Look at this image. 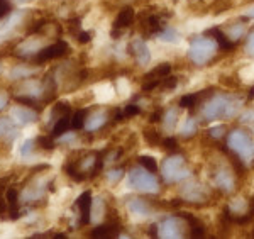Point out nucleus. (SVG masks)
<instances>
[{"mask_svg": "<svg viewBox=\"0 0 254 239\" xmlns=\"http://www.w3.org/2000/svg\"><path fill=\"white\" fill-rule=\"evenodd\" d=\"M243 100L232 93H215L212 98L205 100L202 105V119L214 122L217 119H232L239 114Z\"/></svg>", "mask_w": 254, "mask_h": 239, "instance_id": "f257e3e1", "label": "nucleus"}, {"mask_svg": "<svg viewBox=\"0 0 254 239\" xmlns=\"http://www.w3.org/2000/svg\"><path fill=\"white\" fill-rule=\"evenodd\" d=\"M217 49H219V44L212 36H200V38L191 39L190 48H188V58L191 63L202 67L215 56Z\"/></svg>", "mask_w": 254, "mask_h": 239, "instance_id": "f03ea898", "label": "nucleus"}, {"mask_svg": "<svg viewBox=\"0 0 254 239\" xmlns=\"http://www.w3.org/2000/svg\"><path fill=\"white\" fill-rule=\"evenodd\" d=\"M227 148L239 156L243 161L254 159V141L251 134L244 129H234L227 136Z\"/></svg>", "mask_w": 254, "mask_h": 239, "instance_id": "7ed1b4c3", "label": "nucleus"}, {"mask_svg": "<svg viewBox=\"0 0 254 239\" xmlns=\"http://www.w3.org/2000/svg\"><path fill=\"white\" fill-rule=\"evenodd\" d=\"M161 175L166 183H180L187 180L191 171L182 155H171L161 164Z\"/></svg>", "mask_w": 254, "mask_h": 239, "instance_id": "20e7f679", "label": "nucleus"}, {"mask_svg": "<svg viewBox=\"0 0 254 239\" xmlns=\"http://www.w3.org/2000/svg\"><path fill=\"white\" fill-rule=\"evenodd\" d=\"M127 185L132 190L141 193H158L159 192V182L154 176V173L147 171L142 168H132L127 175Z\"/></svg>", "mask_w": 254, "mask_h": 239, "instance_id": "39448f33", "label": "nucleus"}, {"mask_svg": "<svg viewBox=\"0 0 254 239\" xmlns=\"http://www.w3.org/2000/svg\"><path fill=\"white\" fill-rule=\"evenodd\" d=\"M190 226L185 222V217L182 216H170L165 221L158 224V236L159 238H182L188 236Z\"/></svg>", "mask_w": 254, "mask_h": 239, "instance_id": "423d86ee", "label": "nucleus"}, {"mask_svg": "<svg viewBox=\"0 0 254 239\" xmlns=\"http://www.w3.org/2000/svg\"><path fill=\"white\" fill-rule=\"evenodd\" d=\"M68 51H69V48H68L66 41H56V43L49 44V46H44L41 49L38 55L32 58V63H36V65L48 63V61H51V60L63 58Z\"/></svg>", "mask_w": 254, "mask_h": 239, "instance_id": "0eeeda50", "label": "nucleus"}, {"mask_svg": "<svg viewBox=\"0 0 254 239\" xmlns=\"http://www.w3.org/2000/svg\"><path fill=\"white\" fill-rule=\"evenodd\" d=\"M180 199L190 202V204H195V205H203V204H207V200H208V192L205 190V187H203L202 183L187 182L182 187V197H180Z\"/></svg>", "mask_w": 254, "mask_h": 239, "instance_id": "6e6552de", "label": "nucleus"}, {"mask_svg": "<svg viewBox=\"0 0 254 239\" xmlns=\"http://www.w3.org/2000/svg\"><path fill=\"white\" fill-rule=\"evenodd\" d=\"M212 182H214V185L220 192L229 193L234 190V187H236V176H234V173L231 170H227V168H217L214 171V175H212Z\"/></svg>", "mask_w": 254, "mask_h": 239, "instance_id": "1a4fd4ad", "label": "nucleus"}, {"mask_svg": "<svg viewBox=\"0 0 254 239\" xmlns=\"http://www.w3.org/2000/svg\"><path fill=\"white\" fill-rule=\"evenodd\" d=\"M127 209L130 211V214L137 217H147L154 212V207L149 200L144 199V197H129L126 200Z\"/></svg>", "mask_w": 254, "mask_h": 239, "instance_id": "9d476101", "label": "nucleus"}, {"mask_svg": "<svg viewBox=\"0 0 254 239\" xmlns=\"http://www.w3.org/2000/svg\"><path fill=\"white\" fill-rule=\"evenodd\" d=\"M92 192L87 190L83 192L76 200V207H78V214H80V226H87L92 221Z\"/></svg>", "mask_w": 254, "mask_h": 239, "instance_id": "9b49d317", "label": "nucleus"}, {"mask_svg": "<svg viewBox=\"0 0 254 239\" xmlns=\"http://www.w3.org/2000/svg\"><path fill=\"white\" fill-rule=\"evenodd\" d=\"M38 114H39V110L31 109V107H26V105H20L14 109L12 117H14V121L20 126H29V124L38 122V119H39Z\"/></svg>", "mask_w": 254, "mask_h": 239, "instance_id": "f8f14e48", "label": "nucleus"}, {"mask_svg": "<svg viewBox=\"0 0 254 239\" xmlns=\"http://www.w3.org/2000/svg\"><path fill=\"white\" fill-rule=\"evenodd\" d=\"M129 53L136 58V61L139 65H147L151 61V51H149V48H147L146 41L141 38L132 39V43H130V46H129Z\"/></svg>", "mask_w": 254, "mask_h": 239, "instance_id": "ddd939ff", "label": "nucleus"}, {"mask_svg": "<svg viewBox=\"0 0 254 239\" xmlns=\"http://www.w3.org/2000/svg\"><path fill=\"white\" fill-rule=\"evenodd\" d=\"M214 93V88H205V90H200V92H195V93H188V95H183L182 98L178 100V105L182 109H193L195 105H198L200 102H205L203 98L212 95Z\"/></svg>", "mask_w": 254, "mask_h": 239, "instance_id": "4468645a", "label": "nucleus"}, {"mask_svg": "<svg viewBox=\"0 0 254 239\" xmlns=\"http://www.w3.org/2000/svg\"><path fill=\"white\" fill-rule=\"evenodd\" d=\"M109 122V114L107 110H98V112L88 115L87 122H85V131L88 133H95V131L102 129Z\"/></svg>", "mask_w": 254, "mask_h": 239, "instance_id": "2eb2a0df", "label": "nucleus"}, {"mask_svg": "<svg viewBox=\"0 0 254 239\" xmlns=\"http://www.w3.org/2000/svg\"><path fill=\"white\" fill-rule=\"evenodd\" d=\"M121 234V226L116 224V222H105V224L97 226L95 229H92L90 236L92 238H116Z\"/></svg>", "mask_w": 254, "mask_h": 239, "instance_id": "dca6fc26", "label": "nucleus"}, {"mask_svg": "<svg viewBox=\"0 0 254 239\" xmlns=\"http://www.w3.org/2000/svg\"><path fill=\"white\" fill-rule=\"evenodd\" d=\"M134 20H136V12H134V9L132 7H124V9L117 14L116 20H114V27L124 31V29H127L129 26H132Z\"/></svg>", "mask_w": 254, "mask_h": 239, "instance_id": "f3484780", "label": "nucleus"}, {"mask_svg": "<svg viewBox=\"0 0 254 239\" xmlns=\"http://www.w3.org/2000/svg\"><path fill=\"white\" fill-rule=\"evenodd\" d=\"M205 34L208 36H212L215 41H217V44H219V48L220 49H224V51H232L236 46V43L234 41H231L227 38V34L222 31L220 27H214V29H210V31H207Z\"/></svg>", "mask_w": 254, "mask_h": 239, "instance_id": "a211bd4d", "label": "nucleus"}, {"mask_svg": "<svg viewBox=\"0 0 254 239\" xmlns=\"http://www.w3.org/2000/svg\"><path fill=\"white\" fill-rule=\"evenodd\" d=\"M71 129V115H63V117L56 119L55 124H53V129H51V136L53 138H61Z\"/></svg>", "mask_w": 254, "mask_h": 239, "instance_id": "6ab92c4d", "label": "nucleus"}, {"mask_svg": "<svg viewBox=\"0 0 254 239\" xmlns=\"http://www.w3.org/2000/svg\"><path fill=\"white\" fill-rule=\"evenodd\" d=\"M224 32L227 34V38L231 41H234V43H237L243 36L246 34V26H244V17L236 20L234 24H231V26H227L224 29Z\"/></svg>", "mask_w": 254, "mask_h": 239, "instance_id": "aec40b11", "label": "nucleus"}, {"mask_svg": "<svg viewBox=\"0 0 254 239\" xmlns=\"http://www.w3.org/2000/svg\"><path fill=\"white\" fill-rule=\"evenodd\" d=\"M7 202H9V212H10V219H19L22 216L19 209V192L15 188H9L7 190Z\"/></svg>", "mask_w": 254, "mask_h": 239, "instance_id": "412c9836", "label": "nucleus"}, {"mask_svg": "<svg viewBox=\"0 0 254 239\" xmlns=\"http://www.w3.org/2000/svg\"><path fill=\"white\" fill-rule=\"evenodd\" d=\"M0 138H5L7 143H12L15 138H17L15 126L12 124L9 119H0Z\"/></svg>", "mask_w": 254, "mask_h": 239, "instance_id": "4be33fe9", "label": "nucleus"}, {"mask_svg": "<svg viewBox=\"0 0 254 239\" xmlns=\"http://www.w3.org/2000/svg\"><path fill=\"white\" fill-rule=\"evenodd\" d=\"M180 121V109H168L165 114H163V126H165L166 131H173L175 126L178 124Z\"/></svg>", "mask_w": 254, "mask_h": 239, "instance_id": "5701e85b", "label": "nucleus"}, {"mask_svg": "<svg viewBox=\"0 0 254 239\" xmlns=\"http://www.w3.org/2000/svg\"><path fill=\"white\" fill-rule=\"evenodd\" d=\"M171 73V65L170 63H161L156 68H153L149 73L146 75L147 80H163L165 77H168Z\"/></svg>", "mask_w": 254, "mask_h": 239, "instance_id": "b1692460", "label": "nucleus"}, {"mask_svg": "<svg viewBox=\"0 0 254 239\" xmlns=\"http://www.w3.org/2000/svg\"><path fill=\"white\" fill-rule=\"evenodd\" d=\"M156 38L163 43H168V44H173V43H178L180 39V34L175 27H165L163 31H159L156 34Z\"/></svg>", "mask_w": 254, "mask_h": 239, "instance_id": "393cba45", "label": "nucleus"}, {"mask_svg": "<svg viewBox=\"0 0 254 239\" xmlns=\"http://www.w3.org/2000/svg\"><path fill=\"white\" fill-rule=\"evenodd\" d=\"M87 109H80L76 110L75 114L71 115V131H80L85 127V122H87Z\"/></svg>", "mask_w": 254, "mask_h": 239, "instance_id": "a878e982", "label": "nucleus"}, {"mask_svg": "<svg viewBox=\"0 0 254 239\" xmlns=\"http://www.w3.org/2000/svg\"><path fill=\"white\" fill-rule=\"evenodd\" d=\"M196 131H198V122H196L195 117H188L185 121V124L182 127V138L185 139H190L193 138L196 134Z\"/></svg>", "mask_w": 254, "mask_h": 239, "instance_id": "bb28decb", "label": "nucleus"}, {"mask_svg": "<svg viewBox=\"0 0 254 239\" xmlns=\"http://www.w3.org/2000/svg\"><path fill=\"white\" fill-rule=\"evenodd\" d=\"M144 139L149 146H156V148L163 146V136L156 129H144Z\"/></svg>", "mask_w": 254, "mask_h": 239, "instance_id": "cd10ccee", "label": "nucleus"}, {"mask_svg": "<svg viewBox=\"0 0 254 239\" xmlns=\"http://www.w3.org/2000/svg\"><path fill=\"white\" fill-rule=\"evenodd\" d=\"M68 114H71V107H69L68 102H56V105L53 107V112H51V121H56V119Z\"/></svg>", "mask_w": 254, "mask_h": 239, "instance_id": "c85d7f7f", "label": "nucleus"}, {"mask_svg": "<svg viewBox=\"0 0 254 239\" xmlns=\"http://www.w3.org/2000/svg\"><path fill=\"white\" fill-rule=\"evenodd\" d=\"M32 73H34V68H31V67H15V68H12V72H10V77L12 78H15V80H22V78H29L32 77Z\"/></svg>", "mask_w": 254, "mask_h": 239, "instance_id": "c756f323", "label": "nucleus"}, {"mask_svg": "<svg viewBox=\"0 0 254 239\" xmlns=\"http://www.w3.org/2000/svg\"><path fill=\"white\" fill-rule=\"evenodd\" d=\"M139 164L141 166H144L147 171H151V173H156L159 168H158V163H156V159L153 158V156H147V155H142V156H139Z\"/></svg>", "mask_w": 254, "mask_h": 239, "instance_id": "7c9ffc66", "label": "nucleus"}, {"mask_svg": "<svg viewBox=\"0 0 254 239\" xmlns=\"http://www.w3.org/2000/svg\"><path fill=\"white\" fill-rule=\"evenodd\" d=\"M36 146H39L41 150L51 151V150H55L56 143L53 141V138H49V136H39V138L36 139Z\"/></svg>", "mask_w": 254, "mask_h": 239, "instance_id": "2f4dec72", "label": "nucleus"}, {"mask_svg": "<svg viewBox=\"0 0 254 239\" xmlns=\"http://www.w3.org/2000/svg\"><path fill=\"white\" fill-rule=\"evenodd\" d=\"M176 85H178V78L173 77V75H168V77L163 78L161 81H159V88L168 90V92L175 90V88H176Z\"/></svg>", "mask_w": 254, "mask_h": 239, "instance_id": "473e14b6", "label": "nucleus"}, {"mask_svg": "<svg viewBox=\"0 0 254 239\" xmlns=\"http://www.w3.org/2000/svg\"><path fill=\"white\" fill-rule=\"evenodd\" d=\"M122 176H124V168H112V170H109V173H107V178L110 183L121 182Z\"/></svg>", "mask_w": 254, "mask_h": 239, "instance_id": "72a5a7b5", "label": "nucleus"}, {"mask_svg": "<svg viewBox=\"0 0 254 239\" xmlns=\"http://www.w3.org/2000/svg\"><path fill=\"white\" fill-rule=\"evenodd\" d=\"M224 134H225V127L224 126H215V127H210V129H208V136H210L212 139H215V141L222 139Z\"/></svg>", "mask_w": 254, "mask_h": 239, "instance_id": "f704fd0d", "label": "nucleus"}, {"mask_svg": "<svg viewBox=\"0 0 254 239\" xmlns=\"http://www.w3.org/2000/svg\"><path fill=\"white\" fill-rule=\"evenodd\" d=\"M34 146H36V139H27L26 143L20 146V155L22 156H29L31 155V151L34 150Z\"/></svg>", "mask_w": 254, "mask_h": 239, "instance_id": "c9c22d12", "label": "nucleus"}, {"mask_svg": "<svg viewBox=\"0 0 254 239\" xmlns=\"http://www.w3.org/2000/svg\"><path fill=\"white\" fill-rule=\"evenodd\" d=\"M161 148H165V150H168V151H176L180 146H178V143H176L175 138H163V146Z\"/></svg>", "mask_w": 254, "mask_h": 239, "instance_id": "e433bc0d", "label": "nucleus"}, {"mask_svg": "<svg viewBox=\"0 0 254 239\" xmlns=\"http://www.w3.org/2000/svg\"><path fill=\"white\" fill-rule=\"evenodd\" d=\"M239 121L243 122V124H248V126L254 127V110H248L246 114L241 115Z\"/></svg>", "mask_w": 254, "mask_h": 239, "instance_id": "4c0bfd02", "label": "nucleus"}, {"mask_svg": "<svg viewBox=\"0 0 254 239\" xmlns=\"http://www.w3.org/2000/svg\"><path fill=\"white\" fill-rule=\"evenodd\" d=\"M246 51H248V55L254 56V29H253L251 32H249L248 44H246Z\"/></svg>", "mask_w": 254, "mask_h": 239, "instance_id": "58836bf2", "label": "nucleus"}, {"mask_svg": "<svg viewBox=\"0 0 254 239\" xmlns=\"http://www.w3.org/2000/svg\"><path fill=\"white\" fill-rule=\"evenodd\" d=\"M76 36H78V43L87 44V43H90V39H92V31H81Z\"/></svg>", "mask_w": 254, "mask_h": 239, "instance_id": "ea45409f", "label": "nucleus"}, {"mask_svg": "<svg viewBox=\"0 0 254 239\" xmlns=\"http://www.w3.org/2000/svg\"><path fill=\"white\" fill-rule=\"evenodd\" d=\"M7 105H9V95H7V92L0 90V110L7 109Z\"/></svg>", "mask_w": 254, "mask_h": 239, "instance_id": "a19ab883", "label": "nucleus"}, {"mask_svg": "<svg viewBox=\"0 0 254 239\" xmlns=\"http://www.w3.org/2000/svg\"><path fill=\"white\" fill-rule=\"evenodd\" d=\"M7 211H9V202H7V197L0 195V217H2Z\"/></svg>", "mask_w": 254, "mask_h": 239, "instance_id": "79ce46f5", "label": "nucleus"}, {"mask_svg": "<svg viewBox=\"0 0 254 239\" xmlns=\"http://www.w3.org/2000/svg\"><path fill=\"white\" fill-rule=\"evenodd\" d=\"M163 110H156V112H153L151 114V117H149V121L151 122H161L163 121Z\"/></svg>", "mask_w": 254, "mask_h": 239, "instance_id": "37998d69", "label": "nucleus"}, {"mask_svg": "<svg viewBox=\"0 0 254 239\" xmlns=\"http://www.w3.org/2000/svg\"><path fill=\"white\" fill-rule=\"evenodd\" d=\"M244 17H246V19H254V5H253V7H249V9L246 10Z\"/></svg>", "mask_w": 254, "mask_h": 239, "instance_id": "c03bdc74", "label": "nucleus"}, {"mask_svg": "<svg viewBox=\"0 0 254 239\" xmlns=\"http://www.w3.org/2000/svg\"><path fill=\"white\" fill-rule=\"evenodd\" d=\"M248 100H254V85L251 86V92H249V95H248Z\"/></svg>", "mask_w": 254, "mask_h": 239, "instance_id": "a18cd8bd", "label": "nucleus"}, {"mask_svg": "<svg viewBox=\"0 0 254 239\" xmlns=\"http://www.w3.org/2000/svg\"><path fill=\"white\" fill-rule=\"evenodd\" d=\"M15 3H27V2H32V0H12Z\"/></svg>", "mask_w": 254, "mask_h": 239, "instance_id": "49530a36", "label": "nucleus"}, {"mask_svg": "<svg viewBox=\"0 0 254 239\" xmlns=\"http://www.w3.org/2000/svg\"><path fill=\"white\" fill-rule=\"evenodd\" d=\"M0 73H2V63H0Z\"/></svg>", "mask_w": 254, "mask_h": 239, "instance_id": "de8ad7c7", "label": "nucleus"}, {"mask_svg": "<svg viewBox=\"0 0 254 239\" xmlns=\"http://www.w3.org/2000/svg\"><path fill=\"white\" fill-rule=\"evenodd\" d=\"M0 19H2V17H0Z\"/></svg>", "mask_w": 254, "mask_h": 239, "instance_id": "09e8293b", "label": "nucleus"}]
</instances>
